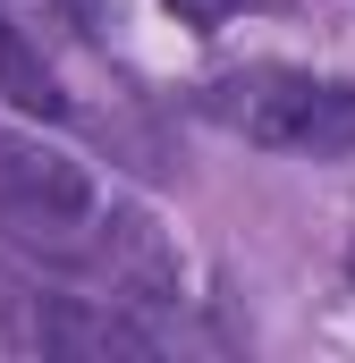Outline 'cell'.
Masks as SVG:
<instances>
[{
	"label": "cell",
	"mask_w": 355,
	"mask_h": 363,
	"mask_svg": "<svg viewBox=\"0 0 355 363\" xmlns=\"http://www.w3.org/2000/svg\"><path fill=\"white\" fill-rule=\"evenodd\" d=\"M119 220L127 211L85 178V161H68L43 135L0 127V237L9 245H26V254H43L60 271H93L102 279L110 245H119Z\"/></svg>",
	"instance_id": "1"
},
{
	"label": "cell",
	"mask_w": 355,
	"mask_h": 363,
	"mask_svg": "<svg viewBox=\"0 0 355 363\" xmlns=\"http://www.w3.org/2000/svg\"><path fill=\"white\" fill-rule=\"evenodd\" d=\"M195 110L263 152H305V161H339L355 152V85L347 77H313V68H279V60H254V68H229L195 93Z\"/></svg>",
	"instance_id": "2"
},
{
	"label": "cell",
	"mask_w": 355,
	"mask_h": 363,
	"mask_svg": "<svg viewBox=\"0 0 355 363\" xmlns=\"http://www.w3.org/2000/svg\"><path fill=\"white\" fill-rule=\"evenodd\" d=\"M9 338L43 355H153V330L127 313V296H17Z\"/></svg>",
	"instance_id": "3"
},
{
	"label": "cell",
	"mask_w": 355,
	"mask_h": 363,
	"mask_svg": "<svg viewBox=\"0 0 355 363\" xmlns=\"http://www.w3.org/2000/svg\"><path fill=\"white\" fill-rule=\"evenodd\" d=\"M0 101H17L26 118H68V93L51 77V60L34 51V34L0 9Z\"/></svg>",
	"instance_id": "4"
},
{
	"label": "cell",
	"mask_w": 355,
	"mask_h": 363,
	"mask_svg": "<svg viewBox=\"0 0 355 363\" xmlns=\"http://www.w3.org/2000/svg\"><path fill=\"white\" fill-rule=\"evenodd\" d=\"M178 26H195V34H220L229 17H246V9H271V0H170Z\"/></svg>",
	"instance_id": "5"
},
{
	"label": "cell",
	"mask_w": 355,
	"mask_h": 363,
	"mask_svg": "<svg viewBox=\"0 0 355 363\" xmlns=\"http://www.w3.org/2000/svg\"><path fill=\"white\" fill-rule=\"evenodd\" d=\"M347 279H355V245H347Z\"/></svg>",
	"instance_id": "6"
}]
</instances>
